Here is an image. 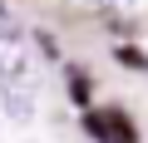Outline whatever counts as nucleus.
I'll list each match as a JSON object with an SVG mask.
<instances>
[{"instance_id": "nucleus-4", "label": "nucleus", "mask_w": 148, "mask_h": 143, "mask_svg": "<svg viewBox=\"0 0 148 143\" xmlns=\"http://www.w3.org/2000/svg\"><path fill=\"white\" fill-rule=\"evenodd\" d=\"M119 54H123V59H128L133 69H148V49H143V54H133V49H119Z\"/></svg>"}, {"instance_id": "nucleus-1", "label": "nucleus", "mask_w": 148, "mask_h": 143, "mask_svg": "<svg viewBox=\"0 0 148 143\" xmlns=\"http://www.w3.org/2000/svg\"><path fill=\"white\" fill-rule=\"evenodd\" d=\"M20 74H35V59H30V40L25 30L0 10V84H10Z\"/></svg>"}, {"instance_id": "nucleus-3", "label": "nucleus", "mask_w": 148, "mask_h": 143, "mask_svg": "<svg viewBox=\"0 0 148 143\" xmlns=\"http://www.w3.org/2000/svg\"><path fill=\"white\" fill-rule=\"evenodd\" d=\"M0 99H5V114L10 118H30L35 114V74H20L10 84H0Z\"/></svg>"}, {"instance_id": "nucleus-5", "label": "nucleus", "mask_w": 148, "mask_h": 143, "mask_svg": "<svg viewBox=\"0 0 148 143\" xmlns=\"http://www.w3.org/2000/svg\"><path fill=\"white\" fill-rule=\"evenodd\" d=\"M109 5H119V10H128V5H133V0H109Z\"/></svg>"}, {"instance_id": "nucleus-2", "label": "nucleus", "mask_w": 148, "mask_h": 143, "mask_svg": "<svg viewBox=\"0 0 148 143\" xmlns=\"http://www.w3.org/2000/svg\"><path fill=\"white\" fill-rule=\"evenodd\" d=\"M84 128L99 138V143H138V133H133V123L119 114V109H94L89 118H84Z\"/></svg>"}]
</instances>
